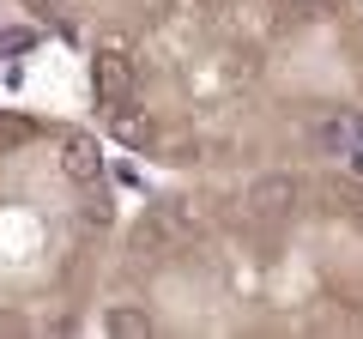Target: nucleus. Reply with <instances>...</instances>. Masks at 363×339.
<instances>
[{
  "instance_id": "1",
  "label": "nucleus",
  "mask_w": 363,
  "mask_h": 339,
  "mask_svg": "<svg viewBox=\"0 0 363 339\" xmlns=\"http://www.w3.org/2000/svg\"><path fill=\"white\" fill-rule=\"evenodd\" d=\"M297 176H260L255 188H248V212H260V218H285L291 206H297Z\"/></svg>"
},
{
  "instance_id": "2",
  "label": "nucleus",
  "mask_w": 363,
  "mask_h": 339,
  "mask_svg": "<svg viewBox=\"0 0 363 339\" xmlns=\"http://www.w3.org/2000/svg\"><path fill=\"white\" fill-rule=\"evenodd\" d=\"M61 176L67 182H97L104 176V157H97V140L91 133H67L61 140Z\"/></svg>"
},
{
  "instance_id": "3",
  "label": "nucleus",
  "mask_w": 363,
  "mask_h": 339,
  "mask_svg": "<svg viewBox=\"0 0 363 339\" xmlns=\"http://www.w3.org/2000/svg\"><path fill=\"white\" fill-rule=\"evenodd\" d=\"M97 91H104V104H121V97L133 91V61H128V49H97Z\"/></svg>"
},
{
  "instance_id": "4",
  "label": "nucleus",
  "mask_w": 363,
  "mask_h": 339,
  "mask_svg": "<svg viewBox=\"0 0 363 339\" xmlns=\"http://www.w3.org/2000/svg\"><path fill=\"white\" fill-rule=\"evenodd\" d=\"M109 133L121 145H152V116L140 104H109Z\"/></svg>"
},
{
  "instance_id": "5",
  "label": "nucleus",
  "mask_w": 363,
  "mask_h": 339,
  "mask_svg": "<svg viewBox=\"0 0 363 339\" xmlns=\"http://www.w3.org/2000/svg\"><path fill=\"white\" fill-rule=\"evenodd\" d=\"M104 327H109L116 339H145V333H152V321H145L140 309H109V315H104Z\"/></svg>"
},
{
  "instance_id": "6",
  "label": "nucleus",
  "mask_w": 363,
  "mask_h": 339,
  "mask_svg": "<svg viewBox=\"0 0 363 339\" xmlns=\"http://www.w3.org/2000/svg\"><path fill=\"white\" fill-rule=\"evenodd\" d=\"M30 49H37V30L30 25H6L0 30V55H6V61H13V55H30Z\"/></svg>"
},
{
  "instance_id": "7",
  "label": "nucleus",
  "mask_w": 363,
  "mask_h": 339,
  "mask_svg": "<svg viewBox=\"0 0 363 339\" xmlns=\"http://www.w3.org/2000/svg\"><path fill=\"white\" fill-rule=\"evenodd\" d=\"M315 140H321L327 145V152H345V145H351V121H321V128H315Z\"/></svg>"
},
{
  "instance_id": "8",
  "label": "nucleus",
  "mask_w": 363,
  "mask_h": 339,
  "mask_svg": "<svg viewBox=\"0 0 363 339\" xmlns=\"http://www.w3.org/2000/svg\"><path fill=\"white\" fill-rule=\"evenodd\" d=\"M37 6H55V0H37Z\"/></svg>"
}]
</instances>
